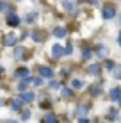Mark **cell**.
Instances as JSON below:
<instances>
[{
  "label": "cell",
  "mask_w": 121,
  "mask_h": 123,
  "mask_svg": "<svg viewBox=\"0 0 121 123\" xmlns=\"http://www.w3.org/2000/svg\"><path fill=\"white\" fill-rule=\"evenodd\" d=\"M114 14H116V11H114V7H112V6H107L105 9H103V18H105V20H110Z\"/></svg>",
  "instance_id": "obj_2"
},
{
  "label": "cell",
  "mask_w": 121,
  "mask_h": 123,
  "mask_svg": "<svg viewBox=\"0 0 121 123\" xmlns=\"http://www.w3.org/2000/svg\"><path fill=\"white\" fill-rule=\"evenodd\" d=\"M9 9V4H6V2H0V11H7Z\"/></svg>",
  "instance_id": "obj_19"
},
{
  "label": "cell",
  "mask_w": 121,
  "mask_h": 123,
  "mask_svg": "<svg viewBox=\"0 0 121 123\" xmlns=\"http://www.w3.org/2000/svg\"><path fill=\"white\" fill-rule=\"evenodd\" d=\"M39 73L43 75V77H52L53 71L50 70V68H46V66H41V68H39Z\"/></svg>",
  "instance_id": "obj_8"
},
{
  "label": "cell",
  "mask_w": 121,
  "mask_h": 123,
  "mask_svg": "<svg viewBox=\"0 0 121 123\" xmlns=\"http://www.w3.org/2000/svg\"><path fill=\"white\" fill-rule=\"evenodd\" d=\"M119 102H121V98H119Z\"/></svg>",
  "instance_id": "obj_34"
},
{
  "label": "cell",
  "mask_w": 121,
  "mask_h": 123,
  "mask_svg": "<svg viewBox=\"0 0 121 123\" xmlns=\"http://www.w3.org/2000/svg\"><path fill=\"white\" fill-rule=\"evenodd\" d=\"M62 54H64V48H62V46H59V45H53L52 46V55L53 57H61Z\"/></svg>",
  "instance_id": "obj_3"
},
{
  "label": "cell",
  "mask_w": 121,
  "mask_h": 123,
  "mask_svg": "<svg viewBox=\"0 0 121 123\" xmlns=\"http://www.w3.org/2000/svg\"><path fill=\"white\" fill-rule=\"evenodd\" d=\"M87 71H89L91 75H98V73H100V66H98V64H91Z\"/></svg>",
  "instance_id": "obj_10"
},
{
  "label": "cell",
  "mask_w": 121,
  "mask_h": 123,
  "mask_svg": "<svg viewBox=\"0 0 121 123\" xmlns=\"http://www.w3.org/2000/svg\"><path fill=\"white\" fill-rule=\"evenodd\" d=\"M53 34H55L57 37H64L66 36V31H64V29H61V27H57L55 31H53Z\"/></svg>",
  "instance_id": "obj_12"
},
{
  "label": "cell",
  "mask_w": 121,
  "mask_h": 123,
  "mask_svg": "<svg viewBox=\"0 0 121 123\" xmlns=\"http://www.w3.org/2000/svg\"><path fill=\"white\" fill-rule=\"evenodd\" d=\"M20 22H22V20H20V16L16 14V12L11 11L9 14H7V25H11V27H18Z\"/></svg>",
  "instance_id": "obj_1"
},
{
  "label": "cell",
  "mask_w": 121,
  "mask_h": 123,
  "mask_svg": "<svg viewBox=\"0 0 121 123\" xmlns=\"http://www.w3.org/2000/svg\"><path fill=\"white\" fill-rule=\"evenodd\" d=\"M22 118H23V120H29V118H30V112H29V111H23Z\"/></svg>",
  "instance_id": "obj_25"
},
{
  "label": "cell",
  "mask_w": 121,
  "mask_h": 123,
  "mask_svg": "<svg viewBox=\"0 0 121 123\" xmlns=\"http://www.w3.org/2000/svg\"><path fill=\"white\" fill-rule=\"evenodd\" d=\"M16 41H18V37L14 36V34H9V36H6V39H4V43H6L7 46H12L16 43Z\"/></svg>",
  "instance_id": "obj_5"
},
{
  "label": "cell",
  "mask_w": 121,
  "mask_h": 123,
  "mask_svg": "<svg viewBox=\"0 0 121 123\" xmlns=\"http://www.w3.org/2000/svg\"><path fill=\"white\" fill-rule=\"evenodd\" d=\"M82 57H84V59H89V57H91V50L86 48V50H84V55H82Z\"/></svg>",
  "instance_id": "obj_22"
},
{
  "label": "cell",
  "mask_w": 121,
  "mask_h": 123,
  "mask_svg": "<svg viewBox=\"0 0 121 123\" xmlns=\"http://www.w3.org/2000/svg\"><path fill=\"white\" fill-rule=\"evenodd\" d=\"M16 77H25L27 79L29 77V68H20V70H16Z\"/></svg>",
  "instance_id": "obj_7"
},
{
  "label": "cell",
  "mask_w": 121,
  "mask_h": 123,
  "mask_svg": "<svg viewBox=\"0 0 121 123\" xmlns=\"http://www.w3.org/2000/svg\"><path fill=\"white\" fill-rule=\"evenodd\" d=\"M62 6H64V9H66V11H73V4H71V2H64Z\"/></svg>",
  "instance_id": "obj_15"
},
{
  "label": "cell",
  "mask_w": 121,
  "mask_h": 123,
  "mask_svg": "<svg viewBox=\"0 0 121 123\" xmlns=\"http://www.w3.org/2000/svg\"><path fill=\"white\" fill-rule=\"evenodd\" d=\"M41 84H43V80H41V79H34V86H41Z\"/></svg>",
  "instance_id": "obj_27"
},
{
  "label": "cell",
  "mask_w": 121,
  "mask_h": 123,
  "mask_svg": "<svg viewBox=\"0 0 121 123\" xmlns=\"http://www.w3.org/2000/svg\"><path fill=\"white\" fill-rule=\"evenodd\" d=\"M22 52H23L22 48H16V50H14V57H16V59H20V57H22Z\"/></svg>",
  "instance_id": "obj_20"
},
{
  "label": "cell",
  "mask_w": 121,
  "mask_h": 123,
  "mask_svg": "<svg viewBox=\"0 0 121 123\" xmlns=\"http://www.w3.org/2000/svg\"><path fill=\"white\" fill-rule=\"evenodd\" d=\"M105 68H107V70H114V62H112V61H105Z\"/></svg>",
  "instance_id": "obj_16"
},
{
  "label": "cell",
  "mask_w": 121,
  "mask_h": 123,
  "mask_svg": "<svg viewBox=\"0 0 121 123\" xmlns=\"http://www.w3.org/2000/svg\"><path fill=\"white\" fill-rule=\"evenodd\" d=\"M91 93H93V95H98V93H100V86H96V87H91Z\"/></svg>",
  "instance_id": "obj_23"
},
{
  "label": "cell",
  "mask_w": 121,
  "mask_h": 123,
  "mask_svg": "<svg viewBox=\"0 0 121 123\" xmlns=\"http://www.w3.org/2000/svg\"><path fill=\"white\" fill-rule=\"evenodd\" d=\"M64 54H71V46H69V45L64 48Z\"/></svg>",
  "instance_id": "obj_29"
},
{
  "label": "cell",
  "mask_w": 121,
  "mask_h": 123,
  "mask_svg": "<svg viewBox=\"0 0 121 123\" xmlns=\"http://www.w3.org/2000/svg\"><path fill=\"white\" fill-rule=\"evenodd\" d=\"M78 123H89V121H87V120H86V118H82V120H80V121H78Z\"/></svg>",
  "instance_id": "obj_30"
},
{
  "label": "cell",
  "mask_w": 121,
  "mask_h": 123,
  "mask_svg": "<svg viewBox=\"0 0 121 123\" xmlns=\"http://www.w3.org/2000/svg\"><path fill=\"white\" fill-rule=\"evenodd\" d=\"M71 86H73V87H77V89H78V87H84V82H82V80H78V79H73Z\"/></svg>",
  "instance_id": "obj_13"
},
{
  "label": "cell",
  "mask_w": 121,
  "mask_h": 123,
  "mask_svg": "<svg viewBox=\"0 0 121 123\" xmlns=\"http://www.w3.org/2000/svg\"><path fill=\"white\" fill-rule=\"evenodd\" d=\"M20 100H22V102H32V100H34V93L25 91V93H22V95H20Z\"/></svg>",
  "instance_id": "obj_4"
},
{
  "label": "cell",
  "mask_w": 121,
  "mask_h": 123,
  "mask_svg": "<svg viewBox=\"0 0 121 123\" xmlns=\"http://www.w3.org/2000/svg\"><path fill=\"white\" fill-rule=\"evenodd\" d=\"M62 96H71V89L69 87H62Z\"/></svg>",
  "instance_id": "obj_14"
},
{
  "label": "cell",
  "mask_w": 121,
  "mask_h": 123,
  "mask_svg": "<svg viewBox=\"0 0 121 123\" xmlns=\"http://www.w3.org/2000/svg\"><path fill=\"white\" fill-rule=\"evenodd\" d=\"M7 123H16V121H14V120H9V121H7Z\"/></svg>",
  "instance_id": "obj_32"
},
{
  "label": "cell",
  "mask_w": 121,
  "mask_h": 123,
  "mask_svg": "<svg viewBox=\"0 0 121 123\" xmlns=\"http://www.w3.org/2000/svg\"><path fill=\"white\" fill-rule=\"evenodd\" d=\"M32 39L34 41H41V34L39 32H32Z\"/></svg>",
  "instance_id": "obj_18"
},
{
  "label": "cell",
  "mask_w": 121,
  "mask_h": 123,
  "mask_svg": "<svg viewBox=\"0 0 121 123\" xmlns=\"http://www.w3.org/2000/svg\"><path fill=\"white\" fill-rule=\"evenodd\" d=\"M86 112H87L86 107H78V116H86Z\"/></svg>",
  "instance_id": "obj_21"
},
{
  "label": "cell",
  "mask_w": 121,
  "mask_h": 123,
  "mask_svg": "<svg viewBox=\"0 0 121 123\" xmlns=\"http://www.w3.org/2000/svg\"><path fill=\"white\" fill-rule=\"evenodd\" d=\"M118 43H119V45H121V36H119V37H118Z\"/></svg>",
  "instance_id": "obj_31"
},
{
  "label": "cell",
  "mask_w": 121,
  "mask_h": 123,
  "mask_svg": "<svg viewBox=\"0 0 121 123\" xmlns=\"http://www.w3.org/2000/svg\"><path fill=\"white\" fill-rule=\"evenodd\" d=\"M43 123H55V116H53L52 112H48L46 116H45V120H43Z\"/></svg>",
  "instance_id": "obj_11"
},
{
  "label": "cell",
  "mask_w": 121,
  "mask_h": 123,
  "mask_svg": "<svg viewBox=\"0 0 121 123\" xmlns=\"http://www.w3.org/2000/svg\"><path fill=\"white\" fill-rule=\"evenodd\" d=\"M114 75H116V79H121V66L114 68Z\"/></svg>",
  "instance_id": "obj_17"
},
{
  "label": "cell",
  "mask_w": 121,
  "mask_h": 123,
  "mask_svg": "<svg viewBox=\"0 0 121 123\" xmlns=\"http://www.w3.org/2000/svg\"><path fill=\"white\" fill-rule=\"evenodd\" d=\"M119 98H121V89L119 87L110 89V100H119Z\"/></svg>",
  "instance_id": "obj_6"
},
{
  "label": "cell",
  "mask_w": 121,
  "mask_h": 123,
  "mask_svg": "<svg viewBox=\"0 0 121 123\" xmlns=\"http://www.w3.org/2000/svg\"><path fill=\"white\" fill-rule=\"evenodd\" d=\"M27 20H29V22H34V20H36V12H32V14H29V16H27Z\"/></svg>",
  "instance_id": "obj_26"
},
{
  "label": "cell",
  "mask_w": 121,
  "mask_h": 123,
  "mask_svg": "<svg viewBox=\"0 0 121 123\" xmlns=\"http://www.w3.org/2000/svg\"><path fill=\"white\" fill-rule=\"evenodd\" d=\"M98 55H105V48H103V46H98Z\"/></svg>",
  "instance_id": "obj_24"
},
{
  "label": "cell",
  "mask_w": 121,
  "mask_h": 123,
  "mask_svg": "<svg viewBox=\"0 0 121 123\" xmlns=\"http://www.w3.org/2000/svg\"><path fill=\"white\" fill-rule=\"evenodd\" d=\"M2 71H4V70H2V68H0V73H2Z\"/></svg>",
  "instance_id": "obj_33"
},
{
  "label": "cell",
  "mask_w": 121,
  "mask_h": 123,
  "mask_svg": "<svg viewBox=\"0 0 121 123\" xmlns=\"http://www.w3.org/2000/svg\"><path fill=\"white\" fill-rule=\"evenodd\" d=\"M11 109H14V111H18V109H22V100H20V98L12 100V102H11Z\"/></svg>",
  "instance_id": "obj_9"
},
{
  "label": "cell",
  "mask_w": 121,
  "mask_h": 123,
  "mask_svg": "<svg viewBox=\"0 0 121 123\" xmlns=\"http://www.w3.org/2000/svg\"><path fill=\"white\" fill-rule=\"evenodd\" d=\"M50 87H52V89H57V87H59V84H57V82H50Z\"/></svg>",
  "instance_id": "obj_28"
}]
</instances>
